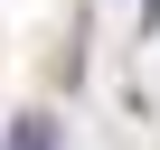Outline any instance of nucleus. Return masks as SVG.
<instances>
[{
	"label": "nucleus",
	"instance_id": "f257e3e1",
	"mask_svg": "<svg viewBox=\"0 0 160 150\" xmlns=\"http://www.w3.org/2000/svg\"><path fill=\"white\" fill-rule=\"evenodd\" d=\"M10 150H57V122H47V113H19V122H10Z\"/></svg>",
	"mask_w": 160,
	"mask_h": 150
}]
</instances>
